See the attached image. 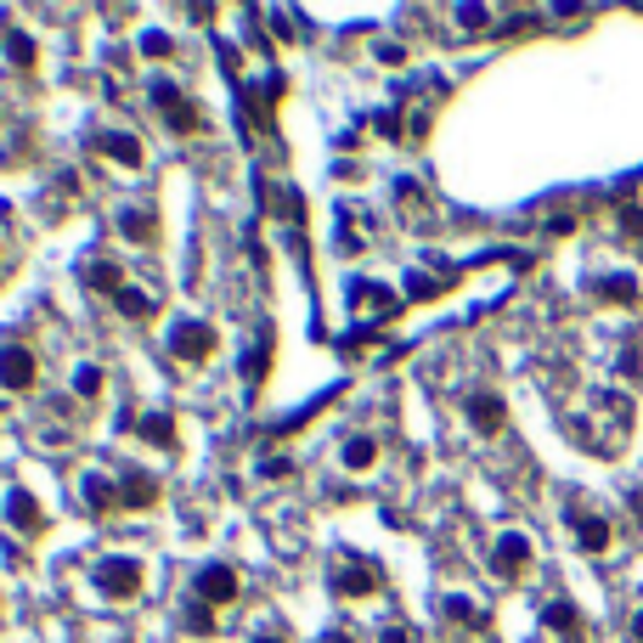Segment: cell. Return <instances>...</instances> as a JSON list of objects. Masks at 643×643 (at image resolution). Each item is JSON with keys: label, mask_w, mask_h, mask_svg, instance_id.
Listing matches in <instances>:
<instances>
[{"label": "cell", "mask_w": 643, "mask_h": 643, "mask_svg": "<svg viewBox=\"0 0 643 643\" xmlns=\"http://www.w3.org/2000/svg\"><path fill=\"white\" fill-rule=\"evenodd\" d=\"M153 108L164 114V124L176 130V135H198V130H203L198 102H192L181 85H169V80H153Z\"/></svg>", "instance_id": "obj_1"}, {"label": "cell", "mask_w": 643, "mask_h": 643, "mask_svg": "<svg viewBox=\"0 0 643 643\" xmlns=\"http://www.w3.org/2000/svg\"><path fill=\"white\" fill-rule=\"evenodd\" d=\"M91 582H96V593H102V598L124 604V598H135V593H142V582H147V575H142V564H135V559H102V564L91 570Z\"/></svg>", "instance_id": "obj_2"}, {"label": "cell", "mask_w": 643, "mask_h": 643, "mask_svg": "<svg viewBox=\"0 0 643 643\" xmlns=\"http://www.w3.org/2000/svg\"><path fill=\"white\" fill-rule=\"evenodd\" d=\"M164 345H169V356H176V361H203V356H210L215 345H221V338H215V328L210 322H169V338H164Z\"/></svg>", "instance_id": "obj_3"}, {"label": "cell", "mask_w": 643, "mask_h": 643, "mask_svg": "<svg viewBox=\"0 0 643 643\" xmlns=\"http://www.w3.org/2000/svg\"><path fill=\"white\" fill-rule=\"evenodd\" d=\"M570 536H575V548L582 553H609V541H616V531H609V520L604 514H593V508H582V502H570Z\"/></svg>", "instance_id": "obj_4"}, {"label": "cell", "mask_w": 643, "mask_h": 643, "mask_svg": "<svg viewBox=\"0 0 643 643\" xmlns=\"http://www.w3.org/2000/svg\"><path fill=\"white\" fill-rule=\"evenodd\" d=\"M525 570H531V536L525 531H502L497 548H491V575H502V582H520Z\"/></svg>", "instance_id": "obj_5"}, {"label": "cell", "mask_w": 643, "mask_h": 643, "mask_svg": "<svg viewBox=\"0 0 643 643\" xmlns=\"http://www.w3.org/2000/svg\"><path fill=\"white\" fill-rule=\"evenodd\" d=\"M384 587V575H379V564L372 559H345L333 570V593L338 598H367V593H379Z\"/></svg>", "instance_id": "obj_6"}, {"label": "cell", "mask_w": 643, "mask_h": 643, "mask_svg": "<svg viewBox=\"0 0 643 643\" xmlns=\"http://www.w3.org/2000/svg\"><path fill=\"white\" fill-rule=\"evenodd\" d=\"M192 598H198V604H210V609L231 604V598H237V570H231V564H203V570H198Z\"/></svg>", "instance_id": "obj_7"}, {"label": "cell", "mask_w": 643, "mask_h": 643, "mask_svg": "<svg viewBox=\"0 0 643 643\" xmlns=\"http://www.w3.org/2000/svg\"><path fill=\"white\" fill-rule=\"evenodd\" d=\"M40 367H34L28 345H0V390H34Z\"/></svg>", "instance_id": "obj_8"}, {"label": "cell", "mask_w": 643, "mask_h": 643, "mask_svg": "<svg viewBox=\"0 0 643 643\" xmlns=\"http://www.w3.org/2000/svg\"><path fill=\"white\" fill-rule=\"evenodd\" d=\"M91 147H96L102 158L124 164V169H142V164H147V147H142V135H130V130H102Z\"/></svg>", "instance_id": "obj_9"}, {"label": "cell", "mask_w": 643, "mask_h": 643, "mask_svg": "<svg viewBox=\"0 0 643 643\" xmlns=\"http://www.w3.org/2000/svg\"><path fill=\"white\" fill-rule=\"evenodd\" d=\"M395 288H379V283H356L350 288V311L356 317H367V322H384V317H395Z\"/></svg>", "instance_id": "obj_10"}, {"label": "cell", "mask_w": 643, "mask_h": 643, "mask_svg": "<svg viewBox=\"0 0 643 643\" xmlns=\"http://www.w3.org/2000/svg\"><path fill=\"white\" fill-rule=\"evenodd\" d=\"M468 424L480 429V434H502V429H508L502 395H497V390H474V395H468Z\"/></svg>", "instance_id": "obj_11"}, {"label": "cell", "mask_w": 643, "mask_h": 643, "mask_svg": "<svg viewBox=\"0 0 643 643\" xmlns=\"http://www.w3.org/2000/svg\"><path fill=\"white\" fill-rule=\"evenodd\" d=\"M7 520H12L17 536H46V508L34 502V491H23V486L7 497Z\"/></svg>", "instance_id": "obj_12"}, {"label": "cell", "mask_w": 643, "mask_h": 643, "mask_svg": "<svg viewBox=\"0 0 643 643\" xmlns=\"http://www.w3.org/2000/svg\"><path fill=\"white\" fill-rule=\"evenodd\" d=\"M541 627L559 632L564 643H582V638H587V627H582V609H575L570 598H553L548 609H541Z\"/></svg>", "instance_id": "obj_13"}, {"label": "cell", "mask_w": 643, "mask_h": 643, "mask_svg": "<svg viewBox=\"0 0 643 643\" xmlns=\"http://www.w3.org/2000/svg\"><path fill=\"white\" fill-rule=\"evenodd\" d=\"M80 502L91 508V514H114V508H124L119 502V480H108V474H85V480H80Z\"/></svg>", "instance_id": "obj_14"}, {"label": "cell", "mask_w": 643, "mask_h": 643, "mask_svg": "<svg viewBox=\"0 0 643 643\" xmlns=\"http://www.w3.org/2000/svg\"><path fill=\"white\" fill-rule=\"evenodd\" d=\"M119 502L124 508H153L158 502V480H153L147 468H124L119 474Z\"/></svg>", "instance_id": "obj_15"}, {"label": "cell", "mask_w": 643, "mask_h": 643, "mask_svg": "<svg viewBox=\"0 0 643 643\" xmlns=\"http://www.w3.org/2000/svg\"><path fill=\"white\" fill-rule=\"evenodd\" d=\"M593 294H598L604 305H638V299H643V288H638L632 271H609V277H593Z\"/></svg>", "instance_id": "obj_16"}, {"label": "cell", "mask_w": 643, "mask_h": 643, "mask_svg": "<svg viewBox=\"0 0 643 643\" xmlns=\"http://www.w3.org/2000/svg\"><path fill=\"white\" fill-rule=\"evenodd\" d=\"M80 283H85L91 294H108V299H119V294H124V271H119L114 260H91V265L80 271Z\"/></svg>", "instance_id": "obj_17"}, {"label": "cell", "mask_w": 643, "mask_h": 643, "mask_svg": "<svg viewBox=\"0 0 643 643\" xmlns=\"http://www.w3.org/2000/svg\"><path fill=\"white\" fill-rule=\"evenodd\" d=\"M119 231L130 237V243H158V215L147 210V203H135V210H119Z\"/></svg>", "instance_id": "obj_18"}, {"label": "cell", "mask_w": 643, "mask_h": 643, "mask_svg": "<svg viewBox=\"0 0 643 643\" xmlns=\"http://www.w3.org/2000/svg\"><path fill=\"white\" fill-rule=\"evenodd\" d=\"M271 338H277V333L260 328V333H254V345L243 350V379H249V384H260L265 372H271Z\"/></svg>", "instance_id": "obj_19"}, {"label": "cell", "mask_w": 643, "mask_h": 643, "mask_svg": "<svg viewBox=\"0 0 643 643\" xmlns=\"http://www.w3.org/2000/svg\"><path fill=\"white\" fill-rule=\"evenodd\" d=\"M260 203H271V210H277L283 221H294V226L305 221V198H299L294 187H271V181H265V187H260Z\"/></svg>", "instance_id": "obj_20"}, {"label": "cell", "mask_w": 643, "mask_h": 643, "mask_svg": "<svg viewBox=\"0 0 643 643\" xmlns=\"http://www.w3.org/2000/svg\"><path fill=\"white\" fill-rule=\"evenodd\" d=\"M367 237H372V215L367 210H345V215H338V243H345L350 254L367 249Z\"/></svg>", "instance_id": "obj_21"}, {"label": "cell", "mask_w": 643, "mask_h": 643, "mask_svg": "<svg viewBox=\"0 0 643 643\" xmlns=\"http://www.w3.org/2000/svg\"><path fill=\"white\" fill-rule=\"evenodd\" d=\"M135 434H142L147 446H176V418L169 413H142L135 418Z\"/></svg>", "instance_id": "obj_22"}, {"label": "cell", "mask_w": 643, "mask_h": 643, "mask_svg": "<svg viewBox=\"0 0 643 643\" xmlns=\"http://www.w3.org/2000/svg\"><path fill=\"white\" fill-rule=\"evenodd\" d=\"M440 616H446V621H457V627H474V632H486V609H474L468 598H457V593H446V598H440Z\"/></svg>", "instance_id": "obj_23"}, {"label": "cell", "mask_w": 643, "mask_h": 643, "mask_svg": "<svg viewBox=\"0 0 643 643\" xmlns=\"http://www.w3.org/2000/svg\"><path fill=\"white\" fill-rule=\"evenodd\" d=\"M338 463H345V468H372V463H379V446H372L367 434H350L345 446H338Z\"/></svg>", "instance_id": "obj_24"}, {"label": "cell", "mask_w": 643, "mask_h": 643, "mask_svg": "<svg viewBox=\"0 0 643 643\" xmlns=\"http://www.w3.org/2000/svg\"><path fill=\"white\" fill-rule=\"evenodd\" d=\"M446 288H452V277H429V271H413V277H406V299H434Z\"/></svg>", "instance_id": "obj_25"}, {"label": "cell", "mask_w": 643, "mask_h": 643, "mask_svg": "<svg viewBox=\"0 0 643 643\" xmlns=\"http://www.w3.org/2000/svg\"><path fill=\"white\" fill-rule=\"evenodd\" d=\"M34 57H40V51H34L28 34H23V28H7V62H12V68H34Z\"/></svg>", "instance_id": "obj_26"}, {"label": "cell", "mask_w": 643, "mask_h": 643, "mask_svg": "<svg viewBox=\"0 0 643 643\" xmlns=\"http://www.w3.org/2000/svg\"><path fill=\"white\" fill-rule=\"evenodd\" d=\"M215 627H221V621H215V609L192 598V604H187V632H192V638H215Z\"/></svg>", "instance_id": "obj_27"}, {"label": "cell", "mask_w": 643, "mask_h": 643, "mask_svg": "<svg viewBox=\"0 0 643 643\" xmlns=\"http://www.w3.org/2000/svg\"><path fill=\"white\" fill-rule=\"evenodd\" d=\"M114 305H119V317H130V322H147V317H153V299H147V294H135V288H124Z\"/></svg>", "instance_id": "obj_28"}, {"label": "cell", "mask_w": 643, "mask_h": 643, "mask_svg": "<svg viewBox=\"0 0 643 643\" xmlns=\"http://www.w3.org/2000/svg\"><path fill=\"white\" fill-rule=\"evenodd\" d=\"M452 17L463 23V34H486V28L497 23V12H491V7H457Z\"/></svg>", "instance_id": "obj_29"}, {"label": "cell", "mask_w": 643, "mask_h": 643, "mask_svg": "<svg viewBox=\"0 0 643 643\" xmlns=\"http://www.w3.org/2000/svg\"><path fill=\"white\" fill-rule=\"evenodd\" d=\"M74 395H85V401H91V395H102V367H91V361H85V367H74Z\"/></svg>", "instance_id": "obj_30"}, {"label": "cell", "mask_w": 643, "mask_h": 643, "mask_svg": "<svg viewBox=\"0 0 643 643\" xmlns=\"http://www.w3.org/2000/svg\"><path fill=\"white\" fill-rule=\"evenodd\" d=\"M169 51H176V46H169V34H164V28H147V34H142V57H153V62H164Z\"/></svg>", "instance_id": "obj_31"}, {"label": "cell", "mask_w": 643, "mask_h": 643, "mask_svg": "<svg viewBox=\"0 0 643 643\" xmlns=\"http://www.w3.org/2000/svg\"><path fill=\"white\" fill-rule=\"evenodd\" d=\"M621 372H627V379H643V338H627V350H621Z\"/></svg>", "instance_id": "obj_32"}, {"label": "cell", "mask_w": 643, "mask_h": 643, "mask_svg": "<svg viewBox=\"0 0 643 643\" xmlns=\"http://www.w3.org/2000/svg\"><path fill=\"white\" fill-rule=\"evenodd\" d=\"M541 28V12H514V17H508L497 34H536Z\"/></svg>", "instance_id": "obj_33"}, {"label": "cell", "mask_w": 643, "mask_h": 643, "mask_svg": "<svg viewBox=\"0 0 643 643\" xmlns=\"http://www.w3.org/2000/svg\"><path fill=\"white\" fill-rule=\"evenodd\" d=\"M271 23H277V40H305V28H299V17H294V12H283V7H277V12H271Z\"/></svg>", "instance_id": "obj_34"}, {"label": "cell", "mask_w": 643, "mask_h": 643, "mask_svg": "<svg viewBox=\"0 0 643 643\" xmlns=\"http://www.w3.org/2000/svg\"><path fill=\"white\" fill-rule=\"evenodd\" d=\"M372 57H379L384 68H401V62H406V46H401V40H379V46H372Z\"/></svg>", "instance_id": "obj_35"}, {"label": "cell", "mask_w": 643, "mask_h": 643, "mask_svg": "<svg viewBox=\"0 0 643 643\" xmlns=\"http://www.w3.org/2000/svg\"><path fill=\"white\" fill-rule=\"evenodd\" d=\"M621 231L627 237H643V203H621Z\"/></svg>", "instance_id": "obj_36"}, {"label": "cell", "mask_w": 643, "mask_h": 643, "mask_svg": "<svg viewBox=\"0 0 643 643\" xmlns=\"http://www.w3.org/2000/svg\"><path fill=\"white\" fill-rule=\"evenodd\" d=\"M260 474H265V480H288L294 463H288V457H271V463H260Z\"/></svg>", "instance_id": "obj_37"}, {"label": "cell", "mask_w": 643, "mask_h": 643, "mask_svg": "<svg viewBox=\"0 0 643 643\" xmlns=\"http://www.w3.org/2000/svg\"><path fill=\"white\" fill-rule=\"evenodd\" d=\"M379 643H413V627H406V621H390V627L379 632Z\"/></svg>", "instance_id": "obj_38"}, {"label": "cell", "mask_w": 643, "mask_h": 643, "mask_svg": "<svg viewBox=\"0 0 643 643\" xmlns=\"http://www.w3.org/2000/svg\"><path fill=\"white\" fill-rule=\"evenodd\" d=\"M548 231H553V237H570V231H575V215H553Z\"/></svg>", "instance_id": "obj_39"}, {"label": "cell", "mask_w": 643, "mask_h": 643, "mask_svg": "<svg viewBox=\"0 0 643 643\" xmlns=\"http://www.w3.org/2000/svg\"><path fill=\"white\" fill-rule=\"evenodd\" d=\"M322 643H350V632H328Z\"/></svg>", "instance_id": "obj_40"}, {"label": "cell", "mask_w": 643, "mask_h": 643, "mask_svg": "<svg viewBox=\"0 0 643 643\" xmlns=\"http://www.w3.org/2000/svg\"><path fill=\"white\" fill-rule=\"evenodd\" d=\"M632 632H638V643H643V609H638V616H632Z\"/></svg>", "instance_id": "obj_41"}, {"label": "cell", "mask_w": 643, "mask_h": 643, "mask_svg": "<svg viewBox=\"0 0 643 643\" xmlns=\"http://www.w3.org/2000/svg\"><path fill=\"white\" fill-rule=\"evenodd\" d=\"M254 643H283V638H277V632H265V638H254Z\"/></svg>", "instance_id": "obj_42"}]
</instances>
